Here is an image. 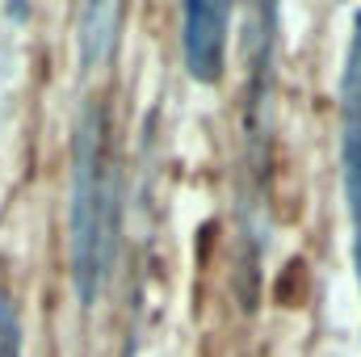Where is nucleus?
Instances as JSON below:
<instances>
[{"mask_svg":"<svg viewBox=\"0 0 361 357\" xmlns=\"http://www.w3.org/2000/svg\"><path fill=\"white\" fill-rule=\"evenodd\" d=\"M0 357H21V315L4 290H0Z\"/></svg>","mask_w":361,"mask_h":357,"instance_id":"39448f33","label":"nucleus"},{"mask_svg":"<svg viewBox=\"0 0 361 357\" xmlns=\"http://www.w3.org/2000/svg\"><path fill=\"white\" fill-rule=\"evenodd\" d=\"M118 248V173L109 156V114L85 101L72 131V198H68V257L80 303H97Z\"/></svg>","mask_w":361,"mask_h":357,"instance_id":"f257e3e1","label":"nucleus"},{"mask_svg":"<svg viewBox=\"0 0 361 357\" xmlns=\"http://www.w3.org/2000/svg\"><path fill=\"white\" fill-rule=\"evenodd\" d=\"M341 189L353 227V265L361 277V8H353V30L341 68Z\"/></svg>","mask_w":361,"mask_h":357,"instance_id":"f03ea898","label":"nucleus"},{"mask_svg":"<svg viewBox=\"0 0 361 357\" xmlns=\"http://www.w3.org/2000/svg\"><path fill=\"white\" fill-rule=\"evenodd\" d=\"M227 30H231V4L223 0L180 4V55H185V72L197 85H214L223 76Z\"/></svg>","mask_w":361,"mask_h":357,"instance_id":"7ed1b4c3","label":"nucleus"},{"mask_svg":"<svg viewBox=\"0 0 361 357\" xmlns=\"http://www.w3.org/2000/svg\"><path fill=\"white\" fill-rule=\"evenodd\" d=\"M118 21H122V8L118 4H85L80 8V21H76V47H80V59L85 63H101L114 42H118Z\"/></svg>","mask_w":361,"mask_h":357,"instance_id":"20e7f679","label":"nucleus"}]
</instances>
